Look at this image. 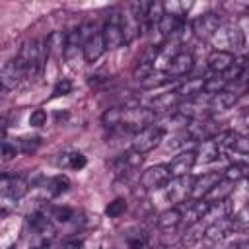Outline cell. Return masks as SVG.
Listing matches in <instances>:
<instances>
[{
    "mask_svg": "<svg viewBox=\"0 0 249 249\" xmlns=\"http://www.w3.org/2000/svg\"><path fill=\"white\" fill-rule=\"evenodd\" d=\"M101 33V41H103V47L105 51H115L123 45V33H121V12L119 10H113L107 18V21L103 23V29L99 31Z\"/></svg>",
    "mask_w": 249,
    "mask_h": 249,
    "instance_id": "6",
    "label": "cell"
},
{
    "mask_svg": "<svg viewBox=\"0 0 249 249\" xmlns=\"http://www.w3.org/2000/svg\"><path fill=\"white\" fill-rule=\"evenodd\" d=\"M243 247H245V237H233V239L226 237L222 247H218V249H243Z\"/></svg>",
    "mask_w": 249,
    "mask_h": 249,
    "instance_id": "45",
    "label": "cell"
},
{
    "mask_svg": "<svg viewBox=\"0 0 249 249\" xmlns=\"http://www.w3.org/2000/svg\"><path fill=\"white\" fill-rule=\"evenodd\" d=\"M193 152H195V163H212L220 158V148L212 138L200 140L198 148Z\"/></svg>",
    "mask_w": 249,
    "mask_h": 249,
    "instance_id": "20",
    "label": "cell"
},
{
    "mask_svg": "<svg viewBox=\"0 0 249 249\" xmlns=\"http://www.w3.org/2000/svg\"><path fill=\"white\" fill-rule=\"evenodd\" d=\"M212 45L216 47L214 51H226V53H235L239 49H243L245 45V37H243V31L235 25V23H222L216 33L210 37Z\"/></svg>",
    "mask_w": 249,
    "mask_h": 249,
    "instance_id": "2",
    "label": "cell"
},
{
    "mask_svg": "<svg viewBox=\"0 0 249 249\" xmlns=\"http://www.w3.org/2000/svg\"><path fill=\"white\" fill-rule=\"evenodd\" d=\"M233 60H235V56H233L231 53H226V51H212V53L208 54V58H206V64H208V68H210L214 74H226V72L231 68Z\"/></svg>",
    "mask_w": 249,
    "mask_h": 249,
    "instance_id": "19",
    "label": "cell"
},
{
    "mask_svg": "<svg viewBox=\"0 0 249 249\" xmlns=\"http://www.w3.org/2000/svg\"><path fill=\"white\" fill-rule=\"evenodd\" d=\"M16 154H18V150H16V146H14V144L0 142V156H2V160H12Z\"/></svg>",
    "mask_w": 249,
    "mask_h": 249,
    "instance_id": "46",
    "label": "cell"
},
{
    "mask_svg": "<svg viewBox=\"0 0 249 249\" xmlns=\"http://www.w3.org/2000/svg\"><path fill=\"white\" fill-rule=\"evenodd\" d=\"M0 193L18 200L27 193V181L21 177H0Z\"/></svg>",
    "mask_w": 249,
    "mask_h": 249,
    "instance_id": "21",
    "label": "cell"
},
{
    "mask_svg": "<svg viewBox=\"0 0 249 249\" xmlns=\"http://www.w3.org/2000/svg\"><path fill=\"white\" fill-rule=\"evenodd\" d=\"M191 37H193V25H191V21H187V19H183V21L177 25V29L171 33V39L177 41L179 45L189 43ZM167 39H169V37H167Z\"/></svg>",
    "mask_w": 249,
    "mask_h": 249,
    "instance_id": "34",
    "label": "cell"
},
{
    "mask_svg": "<svg viewBox=\"0 0 249 249\" xmlns=\"http://www.w3.org/2000/svg\"><path fill=\"white\" fill-rule=\"evenodd\" d=\"M49 53H47V45L45 41H37V39H31V41H25L19 49V54L16 58V62L19 64V68L23 70V76H37L43 66H45V60H47Z\"/></svg>",
    "mask_w": 249,
    "mask_h": 249,
    "instance_id": "1",
    "label": "cell"
},
{
    "mask_svg": "<svg viewBox=\"0 0 249 249\" xmlns=\"http://www.w3.org/2000/svg\"><path fill=\"white\" fill-rule=\"evenodd\" d=\"M119 119H121V109H117V107H111V109H107L105 113H103V117H101V121H103V124L105 126H119Z\"/></svg>",
    "mask_w": 249,
    "mask_h": 249,
    "instance_id": "40",
    "label": "cell"
},
{
    "mask_svg": "<svg viewBox=\"0 0 249 249\" xmlns=\"http://www.w3.org/2000/svg\"><path fill=\"white\" fill-rule=\"evenodd\" d=\"M193 66H195V56H193V53H189V51H179L173 58H171V62H169V66L165 68V74L173 80V78H181V76H187L191 70H193Z\"/></svg>",
    "mask_w": 249,
    "mask_h": 249,
    "instance_id": "11",
    "label": "cell"
},
{
    "mask_svg": "<svg viewBox=\"0 0 249 249\" xmlns=\"http://www.w3.org/2000/svg\"><path fill=\"white\" fill-rule=\"evenodd\" d=\"M247 163H231L226 171H224V179H228V181H231V183H237V181H241V179H245L247 177Z\"/></svg>",
    "mask_w": 249,
    "mask_h": 249,
    "instance_id": "36",
    "label": "cell"
},
{
    "mask_svg": "<svg viewBox=\"0 0 249 249\" xmlns=\"http://www.w3.org/2000/svg\"><path fill=\"white\" fill-rule=\"evenodd\" d=\"M171 175L167 171V165H154V167H148L142 177H140V185L146 189V191H154V189H161L169 183Z\"/></svg>",
    "mask_w": 249,
    "mask_h": 249,
    "instance_id": "10",
    "label": "cell"
},
{
    "mask_svg": "<svg viewBox=\"0 0 249 249\" xmlns=\"http://www.w3.org/2000/svg\"><path fill=\"white\" fill-rule=\"evenodd\" d=\"M191 187H193V177H173L167 183V200L173 204H185V200L191 196Z\"/></svg>",
    "mask_w": 249,
    "mask_h": 249,
    "instance_id": "9",
    "label": "cell"
},
{
    "mask_svg": "<svg viewBox=\"0 0 249 249\" xmlns=\"http://www.w3.org/2000/svg\"><path fill=\"white\" fill-rule=\"evenodd\" d=\"M163 140V128L158 126V124H152L148 128H142L140 132L134 134V140H132V152L144 156L148 152H152L154 148H158Z\"/></svg>",
    "mask_w": 249,
    "mask_h": 249,
    "instance_id": "5",
    "label": "cell"
},
{
    "mask_svg": "<svg viewBox=\"0 0 249 249\" xmlns=\"http://www.w3.org/2000/svg\"><path fill=\"white\" fill-rule=\"evenodd\" d=\"M45 45H47V53L49 54H54V56H64V45H66V33L62 31H53L47 39H45Z\"/></svg>",
    "mask_w": 249,
    "mask_h": 249,
    "instance_id": "27",
    "label": "cell"
},
{
    "mask_svg": "<svg viewBox=\"0 0 249 249\" xmlns=\"http://www.w3.org/2000/svg\"><path fill=\"white\" fill-rule=\"evenodd\" d=\"M78 51H82V41H80V35H78V29L66 33V45H64V58L74 64L76 56H78Z\"/></svg>",
    "mask_w": 249,
    "mask_h": 249,
    "instance_id": "28",
    "label": "cell"
},
{
    "mask_svg": "<svg viewBox=\"0 0 249 249\" xmlns=\"http://www.w3.org/2000/svg\"><path fill=\"white\" fill-rule=\"evenodd\" d=\"M191 25H193V37L210 39L216 33V29L222 25V18L216 12H206V14L198 16L195 21H191Z\"/></svg>",
    "mask_w": 249,
    "mask_h": 249,
    "instance_id": "8",
    "label": "cell"
},
{
    "mask_svg": "<svg viewBox=\"0 0 249 249\" xmlns=\"http://www.w3.org/2000/svg\"><path fill=\"white\" fill-rule=\"evenodd\" d=\"M210 204L206 200H191L189 204H185V208L181 210V222H187L189 226L191 224H196V222H202V218L210 212Z\"/></svg>",
    "mask_w": 249,
    "mask_h": 249,
    "instance_id": "17",
    "label": "cell"
},
{
    "mask_svg": "<svg viewBox=\"0 0 249 249\" xmlns=\"http://www.w3.org/2000/svg\"><path fill=\"white\" fill-rule=\"evenodd\" d=\"M56 165L58 167H70V169H82L86 165V156L80 154V152H64V154H58L56 158Z\"/></svg>",
    "mask_w": 249,
    "mask_h": 249,
    "instance_id": "26",
    "label": "cell"
},
{
    "mask_svg": "<svg viewBox=\"0 0 249 249\" xmlns=\"http://www.w3.org/2000/svg\"><path fill=\"white\" fill-rule=\"evenodd\" d=\"M21 78H23V70L19 68V64L16 60H10L0 68V88L6 91L16 89L19 86Z\"/></svg>",
    "mask_w": 249,
    "mask_h": 249,
    "instance_id": "13",
    "label": "cell"
},
{
    "mask_svg": "<svg viewBox=\"0 0 249 249\" xmlns=\"http://www.w3.org/2000/svg\"><path fill=\"white\" fill-rule=\"evenodd\" d=\"M237 138H239V132H237L235 128H230V130H220L216 136H212V140L218 144V148H220V150H222V148H224V150H231Z\"/></svg>",
    "mask_w": 249,
    "mask_h": 249,
    "instance_id": "32",
    "label": "cell"
},
{
    "mask_svg": "<svg viewBox=\"0 0 249 249\" xmlns=\"http://www.w3.org/2000/svg\"><path fill=\"white\" fill-rule=\"evenodd\" d=\"M78 35H80V41H82V53H84L86 62H95L105 53L101 33L95 29L93 23H82L78 27Z\"/></svg>",
    "mask_w": 249,
    "mask_h": 249,
    "instance_id": "4",
    "label": "cell"
},
{
    "mask_svg": "<svg viewBox=\"0 0 249 249\" xmlns=\"http://www.w3.org/2000/svg\"><path fill=\"white\" fill-rule=\"evenodd\" d=\"M179 103H181V99H179V95L173 89V91H165V93H160L158 97H154L150 109L156 115H169V113H175L177 111Z\"/></svg>",
    "mask_w": 249,
    "mask_h": 249,
    "instance_id": "16",
    "label": "cell"
},
{
    "mask_svg": "<svg viewBox=\"0 0 249 249\" xmlns=\"http://www.w3.org/2000/svg\"><path fill=\"white\" fill-rule=\"evenodd\" d=\"M27 222H29V226H31L39 235H43V237H47V239L54 235V226H53V222H51L45 214L33 212V214H29Z\"/></svg>",
    "mask_w": 249,
    "mask_h": 249,
    "instance_id": "23",
    "label": "cell"
},
{
    "mask_svg": "<svg viewBox=\"0 0 249 249\" xmlns=\"http://www.w3.org/2000/svg\"><path fill=\"white\" fill-rule=\"evenodd\" d=\"M121 163L124 165V169H136V167H140V163H142V156L130 150V152L123 154V158H121Z\"/></svg>",
    "mask_w": 249,
    "mask_h": 249,
    "instance_id": "39",
    "label": "cell"
},
{
    "mask_svg": "<svg viewBox=\"0 0 249 249\" xmlns=\"http://www.w3.org/2000/svg\"><path fill=\"white\" fill-rule=\"evenodd\" d=\"M124 210H126V200H124V198H115L113 202L107 204L105 214H107L109 218H119L121 214H124Z\"/></svg>",
    "mask_w": 249,
    "mask_h": 249,
    "instance_id": "38",
    "label": "cell"
},
{
    "mask_svg": "<svg viewBox=\"0 0 249 249\" xmlns=\"http://www.w3.org/2000/svg\"><path fill=\"white\" fill-rule=\"evenodd\" d=\"M195 165V152L193 150H187V152H181L179 156H175L169 163H167V171L173 177H185L189 175V171L193 169Z\"/></svg>",
    "mask_w": 249,
    "mask_h": 249,
    "instance_id": "14",
    "label": "cell"
},
{
    "mask_svg": "<svg viewBox=\"0 0 249 249\" xmlns=\"http://www.w3.org/2000/svg\"><path fill=\"white\" fill-rule=\"evenodd\" d=\"M70 91H72V82H70L68 78H62V80H58V82L54 84V88H53V97L68 95Z\"/></svg>",
    "mask_w": 249,
    "mask_h": 249,
    "instance_id": "41",
    "label": "cell"
},
{
    "mask_svg": "<svg viewBox=\"0 0 249 249\" xmlns=\"http://www.w3.org/2000/svg\"><path fill=\"white\" fill-rule=\"evenodd\" d=\"M70 189V179L66 177V175H54L51 181H49V193L53 195V196H58V195H62V193H66Z\"/></svg>",
    "mask_w": 249,
    "mask_h": 249,
    "instance_id": "35",
    "label": "cell"
},
{
    "mask_svg": "<svg viewBox=\"0 0 249 249\" xmlns=\"http://www.w3.org/2000/svg\"><path fill=\"white\" fill-rule=\"evenodd\" d=\"M39 144H41L39 138H19L18 144H14V146H16V150L21 152V154H33V152H37Z\"/></svg>",
    "mask_w": 249,
    "mask_h": 249,
    "instance_id": "37",
    "label": "cell"
},
{
    "mask_svg": "<svg viewBox=\"0 0 249 249\" xmlns=\"http://www.w3.org/2000/svg\"><path fill=\"white\" fill-rule=\"evenodd\" d=\"M163 14L167 16H173V18H179V19H185V14L189 12V8L193 6L191 2H177V0H171V2H163Z\"/></svg>",
    "mask_w": 249,
    "mask_h": 249,
    "instance_id": "33",
    "label": "cell"
},
{
    "mask_svg": "<svg viewBox=\"0 0 249 249\" xmlns=\"http://www.w3.org/2000/svg\"><path fill=\"white\" fill-rule=\"evenodd\" d=\"M169 82H171V78H169L165 72H161V70H152V72H148L146 76L140 78V88H142V89H156V88L167 86Z\"/></svg>",
    "mask_w": 249,
    "mask_h": 249,
    "instance_id": "25",
    "label": "cell"
},
{
    "mask_svg": "<svg viewBox=\"0 0 249 249\" xmlns=\"http://www.w3.org/2000/svg\"><path fill=\"white\" fill-rule=\"evenodd\" d=\"M156 119H158V115L150 107H124V109H121L119 124L136 134L142 128L156 124Z\"/></svg>",
    "mask_w": 249,
    "mask_h": 249,
    "instance_id": "3",
    "label": "cell"
},
{
    "mask_svg": "<svg viewBox=\"0 0 249 249\" xmlns=\"http://www.w3.org/2000/svg\"><path fill=\"white\" fill-rule=\"evenodd\" d=\"M161 249H175V247H167V245H165V247H161Z\"/></svg>",
    "mask_w": 249,
    "mask_h": 249,
    "instance_id": "50",
    "label": "cell"
},
{
    "mask_svg": "<svg viewBox=\"0 0 249 249\" xmlns=\"http://www.w3.org/2000/svg\"><path fill=\"white\" fill-rule=\"evenodd\" d=\"M72 216H74V210L68 206H54L53 208V218L58 222H70Z\"/></svg>",
    "mask_w": 249,
    "mask_h": 249,
    "instance_id": "42",
    "label": "cell"
},
{
    "mask_svg": "<svg viewBox=\"0 0 249 249\" xmlns=\"http://www.w3.org/2000/svg\"><path fill=\"white\" fill-rule=\"evenodd\" d=\"M235 191V183H231V181H228V179H220L206 195H204V198L202 200H206L210 206H214V204H222V202H226V200H230V196H231V193Z\"/></svg>",
    "mask_w": 249,
    "mask_h": 249,
    "instance_id": "15",
    "label": "cell"
},
{
    "mask_svg": "<svg viewBox=\"0 0 249 249\" xmlns=\"http://www.w3.org/2000/svg\"><path fill=\"white\" fill-rule=\"evenodd\" d=\"M45 123H47V113L43 109L31 111V115H29V124L31 126H43Z\"/></svg>",
    "mask_w": 249,
    "mask_h": 249,
    "instance_id": "44",
    "label": "cell"
},
{
    "mask_svg": "<svg viewBox=\"0 0 249 249\" xmlns=\"http://www.w3.org/2000/svg\"><path fill=\"white\" fill-rule=\"evenodd\" d=\"M202 86H204V78H189L175 89V93L179 95V99H195L196 95L202 93Z\"/></svg>",
    "mask_w": 249,
    "mask_h": 249,
    "instance_id": "24",
    "label": "cell"
},
{
    "mask_svg": "<svg viewBox=\"0 0 249 249\" xmlns=\"http://www.w3.org/2000/svg\"><path fill=\"white\" fill-rule=\"evenodd\" d=\"M126 243H128V249H146V233H142V231L132 233V235H128Z\"/></svg>",
    "mask_w": 249,
    "mask_h": 249,
    "instance_id": "43",
    "label": "cell"
},
{
    "mask_svg": "<svg viewBox=\"0 0 249 249\" xmlns=\"http://www.w3.org/2000/svg\"><path fill=\"white\" fill-rule=\"evenodd\" d=\"M235 230H239L237 220L233 216H222V218L214 220L210 226L204 228V237L208 241L216 243V241H224L226 237H230Z\"/></svg>",
    "mask_w": 249,
    "mask_h": 249,
    "instance_id": "7",
    "label": "cell"
},
{
    "mask_svg": "<svg viewBox=\"0 0 249 249\" xmlns=\"http://www.w3.org/2000/svg\"><path fill=\"white\" fill-rule=\"evenodd\" d=\"M237 97H239V93L235 89H224V91L208 97V107H210L208 111H228L235 105Z\"/></svg>",
    "mask_w": 249,
    "mask_h": 249,
    "instance_id": "22",
    "label": "cell"
},
{
    "mask_svg": "<svg viewBox=\"0 0 249 249\" xmlns=\"http://www.w3.org/2000/svg\"><path fill=\"white\" fill-rule=\"evenodd\" d=\"M220 179H222V175H218V173H214V171H210V173H202L200 177L193 179L191 198H193V200H200V198H204V195H206V193H208Z\"/></svg>",
    "mask_w": 249,
    "mask_h": 249,
    "instance_id": "18",
    "label": "cell"
},
{
    "mask_svg": "<svg viewBox=\"0 0 249 249\" xmlns=\"http://www.w3.org/2000/svg\"><path fill=\"white\" fill-rule=\"evenodd\" d=\"M181 224V210L179 208H167L158 216V228L161 230H175Z\"/></svg>",
    "mask_w": 249,
    "mask_h": 249,
    "instance_id": "29",
    "label": "cell"
},
{
    "mask_svg": "<svg viewBox=\"0 0 249 249\" xmlns=\"http://www.w3.org/2000/svg\"><path fill=\"white\" fill-rule=\"evenodd\" d=\"M31 249H49L47 245H37V247H31Z\"/></svg>",
    "mask_w": 249,
    "mask_h": 249,
    "instance_id": "48",
    "label": "cell"
},
{
    "mask_svg": "<svg viewBox=\"0 0 249 249\" xmlns=\"http://www.w3.org/2000/svg\"><path fill=\"white\" fill-rule=\"evenodd\" d=\"M224 89H228V80L222 74H214L210 78H204L202 93H206L208 97H212V95H216V93H220Z\"/></svg>",
    "mask_w": 249,
    "mask_h": 249,
    "instance_id": "30",
    "label": "cell"
},
{
    "mask_svg": "<svg viewBox=\"0 0 249 249\" xmlns=\"http://www.w3.org/2000/svg\"><path fill=\"white\" fill-rule=\"evenodd\" d=\"M142 31H144V23L128 8L124 12H121V33H123V43L124 45L132 43Z\"/></svg>",
    "mask_w": 249,
    "mask_h": 249,
    "instance_id": "12",
    "label": "cell"
},
{
    "mask_svg": "<svg viewBox=\"0 0 249 249\" xmlns=\"http://www.w3.org/2000/svg\"><path fill=\"white\" fill-rule=\"evenodd\" d=\"M62 249H84V241L78 239V237H74V239H66V241L62 243Z\"/></svg>",
    "mask_w": 249,
    "mask_h": 249,
    "instance_id": "47",
    "label": "cell"
},
{
    "mask_svg": "<svg viewBox=\"0 0 249 249\" xmlns=\"http://www.w3.org/2000/svg\"><path fill=\"white\" fill-rule=\"evenodd\" d=\"M202 237H204V226H202V222L191 224L189 230L181 235V245H183V247H193V245H196Z\"/></svg>",
    "mask_w": 249,
    "mask_h": 249,
    "instance_id": "31",
    "label": "cell"
},
{
    "mask_svg": "<svg viewBox=\"0 0 249 249\" xmlns=\"http://www.w3.org/2000/svg\"><path fill=\"white\" fill-rule=\"evenodd\" d=\"M2 216H6V210H2V208H0V218H2Z\"/></svg>",
    "mask_w": 249,
    "mask_h": 249,
    "instance_id": "49",
    "label": "cell"
}]
</instances>
